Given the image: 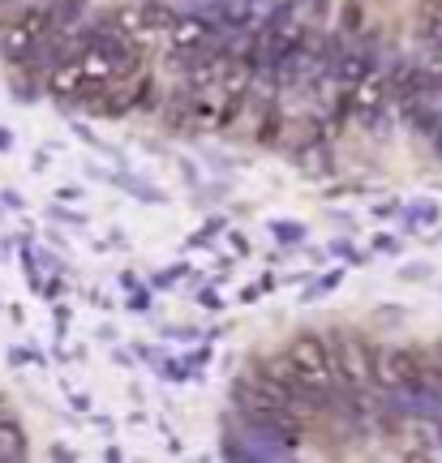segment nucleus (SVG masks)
Masks as SVG:
<instances>
[{
	"label": "nucleus",
	"instance_id": "obj_1",
	"mask_svg": "<svg viewBox=\"0 0 442 463\" xmlns=\"http://www.w3.org/2000/svg\"><path fill=\"white\" fill-rule=\"evenodd\" d=\"M331 364H335V382L348 391H370L378 386V352L370 347V339L352 326H331Z\"/></svg>",
	"mask_w": 442,
	"mask_h": 463
},
{
	"label": "nucleus",
	"instance_id": "obj_2",
	"mask_svg": "<svg viewBox=\"0 0 442 463\" xmlns=\"http://www.w3.org/2000/svg\"><path fill=\"white\" fill-rule=\"evenodd\" d=\"M426 352L417 347H387L378 352V386L382 391H412L426 382Z\"/></svg>",
	"mask_w": 442,
	"mask_h": 463
},
{
	"label": "nucleus",
	"instance_id": "obj_3",
	"mask_svg": "<svg viewBox=\"0 0 442 463\" xmlns=\"http://www.w3.org/2000/svg\"><path fill=\"white\" fill-rule=\"evenodd\" d=\"M82 82H86L82 56H65V61H56V65L43 73V86H48V95H52V99H65V103L78 99Z\"/></svg>",
	"mask_w": 442,
	"mask_h": 463
},
{
	"label": "nucleus",
	"instance_id": "obj_4",
	"mask_svg": "<svg viewBox=\"0 0 442 463\" xmlns=\"http://www.w3.org/2000/svg\"><path fill=\"white\" fill-rule=\"evenodd\" d=\"M34 48H39V34H34L26 22H14L9 31L0 34V56H5V61H9L14 69L31 65V61H34Z\"/></svg>",
	"mask_w": 442,
	"mask_h": 463
},
{
	"label": "nucleus",
	"instance_id": "obj_5",
	"mask_svg": "<svg viewBox=\"0 0 442 463\" xmlns=\"http://www.w3.org/2000/svg\"><path fill=\"white\" fill-rule=\"evenodd\" d=\"M86 9H91V0H48V17L56 31H78Z\"/></svg>",
	"mask_w": 442,
	"mask_h": 463
},
{
	"label": "nucleus",
	"instance_id": "obj_6",
	"mask_svg": "<svg viewBox=\"0 0 442 463\" xmlns=\"http://www.w3.org/2000/svg\"><path fill=\"white\" fill-rule=\"evenodd\" d=\"M296 164H301L305 176H331L335 172V159H331V150L322 142H310V146L296 150Z\"/></svg>",
	"mask_w": 442,
	"mask_h": 463
},
{
	"label": "nucleus",
	"instance_id": "obj_7",
	"mask_svg": "<svg viewBox=\"0 0 442 463\" xmlns=\"http://www.w3.org/2000/svg\"><path fill=\"white\" fill-rule=\"evenodd\" d=\"M31 455V447H26V433H22V425L17 420H0V463L14 459L22 463Z\"/></svg>",
	"mask_w": 442,
	"mask_h": 463
},
{
	"label": "nucleus",
	"instance_id": "obj_8",
	"mask_svg": "<svg viewBox=\"0 0 442 463\" xmlns=\"http://www.w3.org/2000/svg\"><path fill=\"white\" fill-rule=\"evenodd\" d=\"M133 112H164V99H159V82L155 78H138L133 86Z\"/></svg>",
	"mask_w": 442,
	"mask_h": 463
},
{
	"label": "nucleus",
	"instance_id": "obj_9",
	"mask_svg": "<svg viewBox=\"0 0 442 463\" xmlns=\"http://www.w3.org/2000/svg\"><path fill=\"white\" fill-rule=\"evenodd\" d=\"M438 219H442L438 202H429V198H421L417 206H404V223H408L412 232L417 228H438Z\"/></svg>",
	"mask_w": 442,
	"mask_h": 463
},
{
	"label": "nucleus",
	"instance_id": "obj_10",
	"mask_svg": "<svg viewBox=\"0 0 442 463\" xmlns=\"http://www.w3.org/2000/svg\"><path fill=\"white\" fill-rule=\"evenodd\" d=\"M142 5H147V31H155V34L168 31V34H172L180 26L177 9H168V5H159V0H142Z\"/></svg>",
	"mask_w": 442,
	"mask_h": 463
},
{
	"label": "nucleus",
	"instance_id": "obj_11",
	"mask_svg": "<svg viewBox=\"0 0 442 463\" xmlns=\"http://www.w3.org/2000/svg\"><path fill=\"white\" fill-rule=\"evenodd\" d=\"M91 108H95L99 116H125V112H133V95H125V90L108 86V90H103V95H99Z\"/></svg>",
	"mask_w": 442,
	"mask_h": 463
},
{
	"label": "nucleus",
	"instance_id": "obj_12",
	"mask_svg": "<svg viewBox=\"0 0 442 463\" xmlns=\"http://www.w3.org/2000/svg\"><path fill=\"white\" fill-rule=\"evenodd\" d=\"M108 181H116V184H120V189H130L133 198L155 202V206H164V202H168V194H164V189H155V184H147V181H133V176H125V172H116V176H108Z\"/></svg>",
	"mask_w": 442,
	"mask_h": 463
},
{
	"label": "nucleus",
	"instance_id": "obj_13",
	"mask_svg": "<svg viewBox=\"0 0 442 463\" xmlns=\"http://www.w3.org/2000/svg\"><path fill=\"white\" fill-rule=\"evenodd\" d=\"M271 236H275V245L296 249L305 241V223H301V219H275V223H271Z\"/></svg>",
	"mask_w": 442,
	"mask_h": 463
},
{
	"label": "nucleus",
	"instance_id": "obj_14",
	"mask_svg": "<svg viewBox=\"0 0 442 463\" xmlns=\"http://www.w3.org/2000/svg\"><path fill=\"white\" fill-rule=\"evenodd\" d=\"M279 133H283V120H279V108L266 103L263 125H258V146H279Z\"/></svg>",
	"mask_w": 442,
	"mask_h": 463
},
{
	"label": "nucleus",
	"instance_id": "obj_15",
	"mask_svg": "<svg viewBox=\"0 0 442 463\" xmlns=\"http://www.w3.org/2000/svg\"><path fill=\"white\" fill-rule=\"evenodd\" d=\"M340 279H344V270H327L322 279H313L305 292H301V305H313L318 297H327V292H335L340 288Z\"/></svg>",
	"mask_w": 442,
	"mask_h": 463
},
{
	"label": "nucleus",
	"instance_id": "obj_16",
	"mask_svg": "<svg viewBox=\"0 0 442 463\" xmlns=\"http://www.w3.org/2000/svg\"><path fill=\"white\" fill-rule=\"evenodd\" d=\"M296 137H293V150L310 146V142H322V120H313V116H305V120H296Z\"/></svg>",
	"mask_w": 442,
	"mask_h": 463
},
{
	"label": "nucleus",
	"instance_id": "obj_17",
	"mask_svg": "<svg viewBox=\"0 0 442 463\" xmlns=\"http://www.w3.org/2000/svg\"><path fill=\"white\" fill-rule=\"evenodd\" d=\"M189 270H194V266H189V262H172V266H164L159 275H150V288H172V283H177V279H185Z\"/></svg>",
	"mask_w": 442,
	"mask_h": 463
},
{
	"label": "nucleus",
	"instance_id": "obj_18",
	"mask_svg": "<svg viewBox=\"0 0 442 463\" xmlns=\"http://www.w3.org/2000/svg\"><path fill=\"white\" fill-rule=\"evenodd\" d=\"M34 78H39V73H34ZM34 78H9V86H14V95H17V103H34L39 99V82H34Z\"/></svg>",
	"mask_w": 442,
	"mask_h": 463
},
{
	"label": "nucleus",
	"instance_id": "obj_19",
	"mask_svg": "<svg viewBox=\"0 0 442 463\" xmlns=\"http://www.w3.org/2000/svg\"><path fill=\"white\" fill-rule=\"evenodd\" d=\"M159 378L164 382H189L194 378V369H189V361H159Z\"/></svg>",
	"mask_w": 442,
	"mask_h": 463
},
{
	"label": "nucleus",
	"instance_id": "obj_20",
	"mask_svg": "<svg viewBox=\"0 0 442 463\" xmlns=\"http://www.w3.org/2000/svg\"><path fill=\"white\" fill-rule=\"evenodd\" d=\"M340 31H344L348 39H357V34H360V5H357V0H348V5H344V17H340Z\"/></svg>",
	"mask_w": 442,
	"mask_h": 463
},
{
	"label": "nucleus",
	"instance_id": "obj_21",
	"mask_svg": "<svg viewBox=\"0 0 442 463\" xmlns=\"http://www.w3.org/2000/svg\"><path fill=\"white\" fill-rule=\"evenodd\" d=\"M331 253H340L344 262H357V266L370 262V258H365V253H357V249H352V241H344V236H340V241H331Z\"/></svg>",
	"mask_w": 442,
	"mask_h": 463
},
{
	"label": "nucleus",
	"instance_id": "obj_22",
	"mask_svg": "<svg viewBox=\"0 0 442 463\" xmlns=\"http://www.w3.org/2000/svg\"><path fill=\"white\" fill-rule=\"evenodd\" d=\"M429 275H434V266L429 262H408L404 270H399V279H408V283H426Z\"/></svg>",
	"mask_w": 442,
	"mask_h": 463
},
{
	"label": "nucleus",
	"instance_id": "obj_23",
	"mask_svg": "<svg viewBox=\"0 0 442 463\" xmlns=\"http://www.w3.org/2000/svg\"><path fill=\"white\" fill-rule=\"evenodd\" d=\"M219 232H224V219H211V223H202V232H197V236H189V245H197V249L211 245Z\"/></svg>",
	"mask_w": 442,
	"mask_h": 463
},
{
	"label": "nucleus",
	"instance_id": "obj_24",
	"mask_svg": "<svg viewBox=\"0 0 442 463\" xmlns=\"http://www.w3.org/2000/svg\"><path fill=\"white\" fill-rule=\"evenodd\" d=\"M125 309H133V314H147V309H150V292H142V288H133L130 300H125Z\"/></svg>",
	"mask_w": 442,
	"mask_h": 463
},
{
	"label": "nucleus",
	"instance_id": "obj_25",
	"mask_svg": "<svg viewBox=\"0 0 442 463\" xmlns=\"http://www.w3.org/2000/svg\"><path fill=\"white\" fill-rule=\"evenodd\" d=\"M374 249H378V253H399V249H404V241H399V236H391V232H382V236H374Z\"/></svg>",
	"mask_w": 442,
	"mask_h": 463
},
{
	"label": "nucleus",
	"instance_id": "obj_26",
	"mask_svg": "<svg viewBox=\"0 0 442 463\" xmlns=\"http://www.w3.org/2000/svg\"><path fill=\"white\" fill-rule=\"evenodd\" d=\"M374 215L378 219H395V215H404V206H399V198H387V202H378L374 206Z\"/></svg>",
	"mask_w": 442,
	"mask_h": 463
},
{
	"label": "nucleus",
	"instance_id": "obj_27",
	"mask_svg": "<svg viewBox=\"0 0 442 463\" xmlns=\"http://www.w3.org/2000/svg\"><path fill=\"white\" fill-rule=\"evenodd\" d=\"M197 305H202V309H215V314L224 309V300H219V292H215V288H202V292H197Z\"/></svg>",
	"mask_w": 442,
	"mask_h": 463
},
{
	"label": "nucleus",
	"instance_id": "obj_28",
	"mask_svg": "<svg viewBox=\"0 0 442 463\" xmlns=\"http://www.w3.org/2000/svg\"><path fill=\"white\" fill-rule=\"evenodd\" d=\"M0 202H5L9 211H22V206H26V198H22L17 189H0Z\"/></svg>",
	"mask_w": 442,
	"mask_h": 463
},
{
	"label": "nucleus",
	"instance_id": "obj_29",
	"mask_svg": "<svg viewBox=\"0 0 442 463\" xmlns=\"http://www.w3.org/2000/svg\"><path fill=\"white\" fill-rule=\"evenodd\" d=\"M52 219H61V223H73V228H82V223H86L82 215H73V211H61V206H52Z\"/></svg>",
	"mask_w": 442,
	"mask_h": 463
},
{
	"label": "nucleus",
	"instance_id": "obj_30",
	"mask_svg": "<svg viewBox=\"0 0 442 463\" xmlns=\"http://www.w3.org/2000/svg\"><path fill=\"white\" fill-rule=\"evenodd\" d=\"M39 262H43V266H52L56 275H65V262H61L56 253H48V249H39Z\"/></svg>",
	"mask_w": 442,
	"mask_h": 463
},
{
	"label": "nucleus",
	"instance_id": "obj_31",
	"mask_svg": "<svg viewBox=\"0 0 442 463\" xmlns=\"http://www.w3.org/2000/svg\"><path fill=\"white\" fill-rule=\"evenodd\" d=\"M426 369H442V339L426 352Z\"/></svg>",
	"mask_w": 442,
	"mask_h": 463
},
{
	"label": "nucleus",
	"instance_id": "obj_32",
	"mask_svg": "<svg viewBox=\"0 0 442 463\" xmlns=\"http://www.w3.org/2000/svg\"><path fill=\"white\" fill-rule=\"evenodd\" d=\"M138 356H142V361H150V364L164 361V352H159V347H147V344H138Z\"/></svg>",
	"mask_w": 442,
	"mask_h": 463
},
{
	"label": "nucleus",
	"instance_id": "obj_33",
	"mask_svg": "<svg viewBox=\"0 0 442 463\" xmlns=\"http://www.w3.org/2000/svg\"><path fill=\"white\" fill-rule=\"evenodd\" d=\"M73 133H78V137H82L86 146H95V150H108V146H103V142H99V137H95V133L86 129V125H78V129H73Z\"/></svg>",
	"mask_w": 442,
	"mask_h": 463
},
{
	"label": "nucleus",
	"instance_id": "obj_34",
	"mask_svg": "<svg viewBox=\"0 0 442 463\" xmlns=\"http://www.w3.org/2000/svg\"><path fill=\"white\" fill-rule=\"evenodd\" d=\"M9 361H14V364H26V361H39V356H31L26 347H14V352H9Z\"/></svg>",
	"mask_w": 442,
	"mask_h": 463
},
{
	"label": "nucleus",
	"instance_id": "obj_35",
	"mask_svg": "<svg viewBox=\"0 0 442 463\" xmlns=\"http://www.w3.org/2000/svg\"><path fill=\"white\" fill-rule=\"evenodd\" d=\"M207 361H211V352H207V347H197L194 356H189V369H202Z\"/></svg>",
	"mask_w": 442,
	"mask_h": 463
},
{
	"label": "nucleus",
	"instance_id": "obj_36",
	"mask_svg": "<svg viewBox=\"0 0 442 463\" xmlns=\"http://www.w3.org/2000/svg\"><path fill=\"white\" fill-rule=\"evenodd\" d=\"M228 236H232V249H236V253H249V241L241 232H228Z\"/></svg>",
	"mask_w": 442,
	"mask_h": 463
},
{
	"label": "nucleus",
	"instance_id": "obj_37",
	"mask_svg": "<svg viewBox=\"0 0 442 463\" xmlns=\"http://www.w3.org/2000/svg\"><path fill=\"white\" fill-rule=\"evenodd\" d=\"M56 198H61V202H82V189H61Z\"/></svg>",
	"mask_w": 442,
	"mask_h": 463
},
{
	"label": "nucleus",
	"instance_id": "obj_38",
	"mask_svg": "<svg viewBox=\"0 0 442 463\" xmlns=\"http://www.w3.org/2000/svg\"><path fill=\"white\" fill-rule=\"evenodd\" d=\"M258 297H263V288H245V292H241V305H254Z\"/></svg>",
	"mask_w": 442,
	"mask_h": 463
},
{
	"label": "nucleus",
	"instance_id": "obj_39",
	"mask_svg": "<svg viewBox=\"0 0 442 463\" xmlns=\"http://www.w3.org/2000/svg\"><path fill=\"white\" fill-rule=\"evenodd\" d=\"M48 455H52V459H61V463H69V459H73V450H65V447H52Z\"/></svg>",
	"mask_w": 442,
	"mask_h": 463
},
{
	"label": "nucleus",
	"instance_id": "obj_40",
	"mask_svg": "<svg viewBox=\"0 0 442 463\" xmlns=\"http://www.w3.org/2000/svg\"><path fill=\"white\" fill-rule=\"evenodd\" d=\"M5 150H14V133L9 129H0V155H5Z\"/></svg>",
	"mask_w": 442,
	"mask_h": 463
},
{
	"label": "nucleus",
	"instance_id": "obj_41",
	"mask_svg": "<svg viewBox=\"0 0 442 463\" xmlns=\"http://www.w3.org/2000/svg\"><path fill=\"white\" fill-rule=\"evenodd\" d=\"M310 9H313V14H318V17H322V14H327V9H331V0H310Z\"/></svg>",
	"mask_w": 442,
	"mask_h": 463
},
{
	"label": "nucleus",
	"instance_id": "obj_42",
	"mask_svg": "<svg viewBox=\"0 0 442 463\" xmlns=\"http://www.w3.org/2000/svg\"><path fill=\"white\" fill-rule=\"evenodd\" d=\"M429 9H434V14L442 17V0H429Z\"/></svg>",
	"mask_w": 442,
	"mask_h": 463
},
{
	"label": "nucleus",
	"instance_id": "obj_43",
	"mask_svg": "<svg viewBox=\"0 0 442 463\" xmlns=\"http://www.w3.org/2000/svg\"><path fill=\"white\" fill-rule=\"evenodd\" d=\"M185 5H202V0H185Z\"/></svg>",
	"mask_w": 442,
	"mask_h": 463
}]
</instances>
